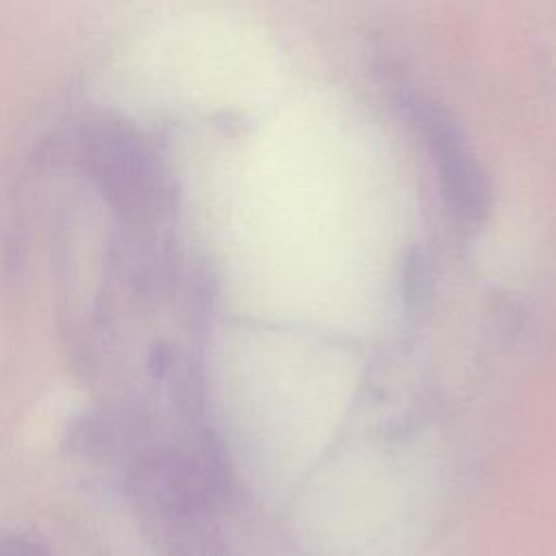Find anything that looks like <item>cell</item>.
Wrapping results in <instances>:
<instances>
[{"mask_svg":"<svg viewBox=\"0 0 556 556\" xmlns=\"http://www.w3.org/2000/svg\"><path fill=\"white\" fill-rule=\"evenodd\" d=\"M0 556H48L39 539L26 534H4L0 539Z\"/></svg>","mask_w":556,"mask_h":556,"instance_id":"1","label":"cell"}]
</instances>
